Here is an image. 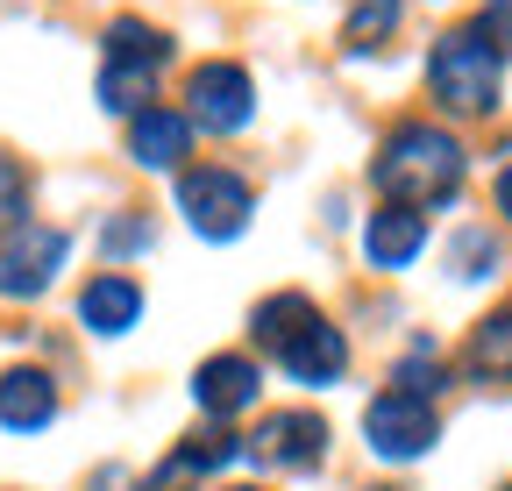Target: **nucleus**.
Returning a JSON list of instances; mask_svg holds the SVG:
<instances>
[{
	"instance_id": "nucleus-1",
	"label": "nucleus",
	"mask_w": 512,
	"mask_h": 491,
	"mask_svg": "<svg viewBox=\"0 0 512 491\" xmlns=\"http://www.w3.org/2000/svg\"><path fill=\"white\" fill-rule=\"evenodd\" d=\"M463 186V143L448 129H427V121H406V129L384 136L377 150V193H392V207H441Z\"/></svg>"
},
{
	"instance_id": "nucleus-2",
	"label": "nucleus",
	"mask_w": 512,
	"mask_h": 491,
	"mask_svg": "<svg viewBox=\"0 0 512 491\" xmlns=\"http://www.w3.org/2000/svg\"><path fill=\"white\" fill-rule=\"evenodd\" d=\"M256 342H264L299 385H335L342 363H349L342 328L320 321V306H313L306 292H278V299L256 306Z\"/></svg>"
},
{
	"instance_id": "nucleus-3",
	"label": "nucleus",
	"mask_w": 512,
	"mask_h": 491,
	"mask_svg": "<svg viewBox=\"0 0 512 491\" xmlns=\"http://www.w3.org/2000/svg\"><path fill=\"white\" fill-rule=\"evenodd\" d=\"M427 79H434V100L448 114H491L498 107V79H505V57L491 43V22L477 29H448L427 57Z\"/></svg>"
},
{
	"instance_id": "nucleus-4",
	"label": "nucleus",
	"mask_w": 512,
	"mask_h": 491,
	"mask_svg": "<svg viewBox=\"0 0 512 491\" xmlns=\"http://www.w3.org/2000/svg\"><path fill=\"white\" fill-rule=\"evenodd\" d=\"M178 214L200 228V235L228 242V235L249 228V186H242L235 171H221V164H200V171L178 178Z\"/></svg>"
},
{
	"instance_id": "nucleus-5",
	"label": "nucleus",
	"mask_w": 512,
	"mask_h": 491,
	"mask_svg": "<svg viewBox=\"0 0 512 491\" xmlns=\"http://www.w3.org/2000/svg\"><path fill=\"white\" fill-rule=\"evenodd\" d=\"M64 257H72V235H64V228L22 221L8 242H0V292H8V299H36L64 271Z\"/></svg>"
},
{
	"instance_id": "nucleus-6",
	"label": "nucleus",
	"mask_w": 512,
	"mask_h": 491,
	"mask_svg": "<svg viewBox=\"0 0 512 491\" xmlns=\"http://www.w3.org/2000/svg\"><path fill=\"white\" fill-rule=\"evenodd\" d=\"M363 435H370L377 456L406 463V456H427V449H434L441 420H434V406L413 399V392H384V399H370V413H363Z\"/></svg>"
},
{
	"instance_id": "nucleus-7",
	"label": "nucleus",
	"mask_w": 512,
	"mask_h": 491,
	"mask_svg": "<svg viewBox=\"0 0 512 491\" xmlns=\"http://www.w3.org/2000/svg\"><path fill=\"white\" fill-rule=\"evenodd\" d=\"M185 100H192V121L214 129V136L242 129V121L256 114V86H249L242 65H200V72H192V86H185Z\"/></svg>"
},
{
	"instance_id": "nucleus-8",
	"label": "nucleus",
	"mask_w": 512,
	"mask_h": 491,
	"mask_svg": "<svg viewBox=\"0 0 512 491\" xmlns=\"http://www.w3.org/2000/svg\"><path fill=\"white\" fill-rule=\"evenodd\" d=\"M256 456L278 463V470H313L328 456V420L320 413H271L256 427Z\"/></svg>"
},
{
	"instance_id": "nucleus-9",
	"label": "nucleus",
	"mask_w": 512,
	"mask_h": 491,
	"mask_svg": "<svg viewBox=\"0 0 512 491\" xmlns=\"http://www.w3.org/2000/svg\"><path fill=\"white\" fill-rule=\"evenodd\" d=\"M185 150H192V114H178V107H143L136 121H128V157H136V164L171 171Z\"/></svg>"
},
{
	"instance_id": "nucleus-10",
	"label": "nucleus",
	"mask_w": 512,
	"mask_h": 491,
	"mask_svg": "<svg viewBox=\"0 0 512 491\" xmlns=\"http://www.w3.org/2000/svg\"><path fill=\"white\" fill-rule=\"evenodd\" d=\"M420 250H427V221H420L413 207H377V214H370V228H363V257H370L377 271H406Z\"/></svg>"
},
{
	"instance_id": "nucleus-11",
	"label": "nucleus",
	"mask_w": 512,
	"mask_h": 491,
	"mask_svg": "<svg viewBox=\"0 0 512 491\" xmlns=\"http://www.w3.org/2000/svg\"><path fill=\"white\" fill-rule=\"evenodd\" d=\"M192 399H200L214 420L256 406V363H249V356H207L200 371H192Z\"/></svg>"
},
{
	"instance_id": "nucleus-12",
	"label": "nucleus",
	"mask_w": 512,
	"mask_h": 491,
	"mask_svg": "<svg viewBox=\"0 0 512 491\" xmlns=\"http://www.w3.org/2000/svg\"><path fill=\"white\" fill-rule=\"evenodd\" d=\"M136 314H143V292H136V278H121V271H107V278H93L79 292V321L93 335H128Z\"/></svg>"
},
{
	"instance_id": "nucleus-13",
	"label": "nucleus",
	"mask_w": 512,
	"mask_h": 491,
	"mask_svg": "<svg viewBox=\"0 0 512 491\" xmlns=\"http://www.w3.org/2000/svg\"><path fill=\"white\" fill-rule=\"evenodd\" d=\"M57 420V385L43 371H8L0 378V427H15V435H36V427Z\"/></svg>"
},
{
	"instance_id": "nucleus-14",
	"label": "nucleus",
	"mask_w": 512,
	"mask_h": 491,
	"mask_svg": "<svg viewBox=\"0 0 512 491\" xmlns=\"http://www.w3.org/2000/svg\"><path fill=\"white\" fill-rule=\"evenodd\" d=\"M164 57H171L164 29H150V22H136V15H121V22L107 29V65H136V72H157Z\"/></svg>"
},
{
	"instance_id": "nucleus-15",
	"label": "nucleus",
	"mask_w": 512,
	"mask_h": 491,
	"mask_svg": "<svg viewBox=\"0 0 512 491\" xmlns=\"http://www.w3.org/2000/svg\"><path fill=\"white\" fill-rule=\"evenodd\" d=\"M470 371L477 378H512V306H498V314L470 335Z\"/></svg>"
},
{
	"instance_id": "nucleus-16",
	"label": "nucleus",
	"mask_w": 512,
	"mask_h": 491,
	"mask_svg": "<svg viewBox=\"0 0 512 491\" xmlns=\"http://www.w3.org/2000/svg\"><path fill=\"white\" fill-rule=\"evenodd\" d=\"M150 86H157V72L107 65V72H100V107H114V114H128V121H136V114H143V100H150Z\"/></svg>"
},
{
	"instance_id": "nucleus-17",
	"label": "nucleus",
	"mask_w": 512,
	"mask_h": 491,
	"mask_svg": "<svg viewBox=\"0 0 512 491\" xmlns=\"http://www.w3.org/2000/svg\"><path fill=\"white\" fill-rule=\"evenodd\" d=\"M392 29H399V0H356V15L342 22V43L349 50H377Z\"/></svg>"
},
{
	"instance_id": "nucleus-18",
	"label": "nucleus",
	"mask_w": 512,
	"mask_h": 491,
	"mask_svg": "<svg viewBox=\"0 0 512 491\" xmlns=\"http://www.w3.org/2000/svg\"><path fill=\"white\" fill-rule=\"evenodd\" d=\"M242 456V442L235 435H192L171 463H164V477H192V470H221V463H235Z\"/></svg>"
},
{
	"instance_id": "nucleus-19",
	"label": "nucleus",
	"mask_w": 512,
	"mask_h": 491,
	"mask_svg": "<svg viewBox=\"0 0 512 491\" xmlns=\"http://www.w3.org/2000/svg\"><path fill=\"white\" fill-rule=\"evenodd\" d=\"M22 207H29V178H22L15 157H0V235L22 228Z\"/></svg>"
},
{
	"instance_id": "nucleus-20",
	"label": "nucleus",
	"mask_w": 512,
	"mask_h": 491,
	"mask_svg": "<svg viewBox=\"0 0 512 491\" xmlns=\"http://www.w3.org/2000/svg\"><path fill=\"white\" fill-rule=\"evenodd\" d=\"M100 250H107V257H136V250H150V221H143V214H121V221H107Z\"/></svg>"
},
{
	"instance_id": "nucleus-21",
	"label": "nucleus",
	"mask_w": 512,
	"mask_h": 491,
	"mask_svg": "<svg viewBox=\"0 0 512 491\" xmlns=\"http://www.w3.org/2000/svg\"><path fill=\"white\" fill-rule=\"evenodd\" d=\"M456 271L463 278H491V235H477V228L456 235Z\"/></svg>"
},
{
	"instance_id": "nucleus-22",
	"label": "nucleus",
	"mask_w": 512,
	"mask_h": 491,
	"mask_svg": "<svg viewBox=\"0 0 512 491\" xmlns=\"http://www.w3.org/2000/svg\"><path fill=\"white\" fill-rule=\"evenodd\" d=\"M498 214L512 221V171H498Z\"/></svg>"
},
{
	"instance_id": "nucleus-23",
	"label": "nucleus",
	"mask_w": 512,
	"mask_h": 491,
	"mask_svg": "<svg viewBox=\"0 0 512 491\" xmlns=\"http://www.w3.org/2000/svg\"><path fill=\"white\" fill-rule=\"evenodd\" d=\"M235 491H256V484H235Z\"/></svg>"
}]
</instances>
